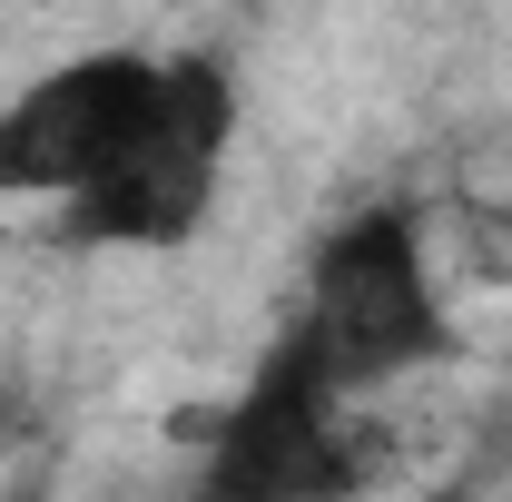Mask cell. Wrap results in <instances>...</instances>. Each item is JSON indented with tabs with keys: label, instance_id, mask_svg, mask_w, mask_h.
Listing matches in <instances>:
<instances>
[{
	"label": "cell",
	"instance_id": "277c9868",
	"mask_svg": "<svg viewBox=\"0 0 512 502\" xmlns=\"http://www.w3.org/2000/svg\"><path fill=\"white\" fill-rule=\"evenodd\" d=\"M148 99H158V50H79L50 79H30L0 109V197H40V207L89 197L99 168L138 138Z\"/></svg>",
	"mask_w": 512,
	"mask_h": 502
},
{
	"label": "cell",
	"instance_id": "52a82bcc",
	"mask_svg": "<svg viewBox=\"0 0 512 502\" xmlns=\"http://www.w3.org/2000/svg\"><path fill=\"white\" fill-rule=\"evenodd\" d=\"M503 227H512V207H503Z\"/></svg>",
	"mask_w": 512,
	"mask_h": 502
},
{
	"label": "cell",
	"instance_id": "3957f363",
	"mask_svg": "<svg viewBox=\"0 0 512 502\" xmlns=\"http://www.w3.org/2000/svg\"><path fill=\"white\" fill-rule=\"evenodd\" d=\"M375 493V443L355 434V404L316 375L296 335L256 355L227 414L197 443L188 502H355Z\"/></svg>",
	"mask_w": 512,
	"mask_h": 502
},
{
	"label": "cell",
	"instance_id": "6da1fadb",
	"mask_svg": "<svg viewBox=\"0 0 512 502\" xmlns=\"http://www.w3.org/2000/svg\"><path fill=\"white\" fill-rule=\"evenodd\" d=\"M286 335L316 355V375L355 404L394 375H424L453 355V315L434 286V256H424V217L414 207H355L335 217L316 247H306V286Z\"/></svg>",
	"mask_w": 512,
	"mask_h": 502
},
{
	"label": "cell",
	"instance_id": "7a4b0ae2",
	"mask_svg": "<svg viewBox=\"0 0 512 502\" xmlns=\"http://www.w3.org/2000/svg\"><path fill=\"white\" fill-rule=\"evenodd\" d=\"M227 148H237V79L217 50H168L158 60V99L119 158L99 168V188L60 207L69 247H188L207 207L227 188Z\"/></svg>",
	"mask_w": 512,
	"mask_h": 502
},
{
	"label": "cell",
	"instance_id": "8992f818",
	"mask_svg": "<svg viewBox=\"0 0 512 502\" xmlns=\"http://www.w3.org/2000/svg\"><path fill=\"white\" fill-rule=\"evenodd\" d=\"M0 502H40V483H10V493H0Z\"/></svg>",
	"mask_w": 512,
	"mask_h": 502
},
{
	"label": "cell",
	"instance_id": "5b68a950",
	"mask_svg": "<svg viewBox=\"0 0 512 502\" xmlns=\"http://www.w3.org/2000/svg\"><path fill=\"white\" fill-rule=\"evenodd\" d=\"M30 434H40V394H30V375H20V365H0V463H20V453H30Z\"/></svg>",
	"mask_w": 512,
	"mask_h": 502
}]
</instances>
